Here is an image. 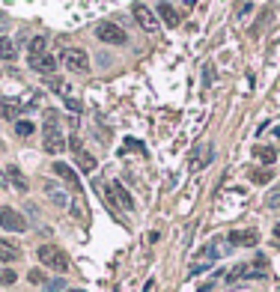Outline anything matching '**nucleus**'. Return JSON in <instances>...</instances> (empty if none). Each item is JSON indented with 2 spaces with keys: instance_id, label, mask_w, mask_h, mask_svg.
Masks as SVG:
<instances>
[{
  "instance_id": "nucleus-1",
  "label": "nucleus",
  "mask_w": 280,
  "mask_h": 292,
  "mask_svg": "<svg viewBox=\"0 0 280 292\" xmlns=\"http://www.w3.org/2000/svg\"><path fill=\"white\" fill-rule=\"evenodd\" d=\"M66 149V137H63L60 126H57V113L48 110L45 113V152L48 155H60Z\"/></svg>"
},
{
  "instance_id": "nucleus-2",
  "label": "nucleus",
  "mask_w": 280,
  "mask_h": 292,
  "mask_svg": "<svg viewBox=\"0 0 280 292\" xmlns=\"http://www.w3.org/2000/svg\"><path fill=\"white\" fill-rule=\"evenodd\" d=\"M39 262L45 265V268H51V271H69V254L63 251L60 245H42L39 248Z\"/></svg>"
},
{
  "instance_id": "nucleus-3",
  "label": "nucleus",
  "mask_w": 280,
  "mask_h": 292,
  "mask_svg": "<svg viewBox=\"0 0 280 292\" xmlns=\"http://www.w3.org/2000/svg\"><path fill=\"white\" fill-rule=\"evenodd\" d=\"M63 66L75 75H87L90 72V54L84 48H66L63 51Z\"/></svg>"
},
{
  "instance_id": "nucleus-4",
  "label": "nucleus",
  "mask_w": 280,
  "mask_h": 292,
  "mask_svg": "<svg viewBox=\"0 0 280 292\" xmlns=\"http://www.w3.org/2000/svg\"><path fill=\"white\" fill-rule=\"evenodd\" d=\"M95 39L104 42V45H125V42H128L125 30L117 27L114 21H98V24H95Z\"/></svg>"
},
{
  "instance_id": "nucleus-5",
  "label": "nucleus",
  "mask_w": 280,
  "mask_h": 292,
  "mask_svg": "<svg viewBox=\"0 0 280 292\" xmlns=\"http://www.w3.org/2000/svg\"><path fill=\"white\" fill-rule=\"evenodd\" d=\"M212 158H215V146H212V143H197L194 152H191V158H188V170H191V173H200L206 164H212Z\"/></svg>"
},
{
  "instance_id": "nucleus-6",
  "label": "nucleus",
  "mask_w": 280,
  "mask_h": 292,
  "mask_svg": "<svg viewBox=\"0 0 280 292\" xmlns=\"http://www.w3.org/2000/svg\"><path fill=\"white\" fill-rule=\"evenodd\" d=\"M0 227L9 229V232H24L27 229V221L15 212V209H9V206H0Z\"/></svg>"
},
{
  "instance_id": "nucleus-7",
  "label": "nucleus",
  "mask_w": 280,
  "mask_h": 292,
  "mask_svg": "<svg viewBox=\"0 0 280 292\" xmlns=\"http://www.w3.org/2000/svg\"><path fill=\"white\" fill-rule=\"evenodd\" d=\"M131 12H134V21H137V24H140L146 33H158V15L149 9V6L134 3V9H131Z\"/></svg>"
},
{
  "instance_id": "nucleus-8",
  "label": "nucleus",
  "mask_w": 280,
  "mask_h": 292,
  "mask_svg": "<svg viewBox=\"0 0 280 292\" xmlns=\"http://www.w3.org/2000/svg\"><path fill=\"white\" fill-rule=\"evenodd\" d=\"M245 277H265V262L256 260V262H250V265H239V268L230 271V280H233V283H236V280H245Z\"/></svg>"
},
{
  "instance_id": "nucleus-9",
  "label": "nucleus",
  "mask_w": 280,
  "mask_h": 292,
  "mask_svg": "<svg viewBox=\"0 0 280 292\" xmlns=\"http://www.w3.org/2000/svg\"><path fill=\"white\" fill-rule=\"evenodd\" d=\"M227 242L236 245V248H253V245H259V232L253 227L250 229H233V232L227 236Z\"/></svg>"
},
{
  "instance_id": "nucleus-10",
  "label": "nucleus",
  "mask_w": 280,
  "mask_h": 292,
  "mask_svg": "<svg viewBox=\"0 0 280 292\" xmlns=\"http://www.w3.org/2000/svg\"><path fill=\"white\" fill-rule=\"evenodd\" d=\"M107 200H110V203H117V206H120V209H125V212H131V209H134V200H131V194L125 191L120 182L107 185Z\"/></svg>"
},
{
  "instance_id": "nucleus-11",
  "label": "nucleus",
  "mask_w": 280,
  "mask_h": 292,
  "mask_svg": "<svg viewBox=\"0 0 280 292\" xmlns=\"http://www.w3.org/2000/svg\"><path fill=\"white\" fill-rule=\"evenodd\" d=\"M155 15H158V21H164L167 27H179V24H182V15L176 12L173 3H164V0H161L158 9H155Z\"/></svg>"
},
{
  "instance_id": "nucleus-12",
  "label": "nucleus",
  "mask_w": 280,
  "mask_h": 292,
  "mask_svg": "<svg viewBox=\"0 0 280 292\" xmlns=\"http://www.w3.org/2000/svg\"><path fill=\"white\" fill-rule=\"evenodd\" d=\"M18 260H21V248L15 242H9V239H0V262L12 265V262H18Z\"/></svg>"
},
{
  "instance_id": "nucleus-13",
  "label": "nucleus",
  "mask_w": 280,
  "mask_h": 292,
  "mask_svg": "<svg viewBox=\"0 0 280 292\" xmlns=\"http://www.w3.org/2000/svg\"><path fill=\"white\" fill-rule=\"evenodd\" d=\"M30 69H33V72H39V75H54L57 60L48 57V54H42V57H30Z\"/></svg>"
},
{
  "instance_id": "nucleus-14",
  "label": "nucleus",
  "mask_w": 280,
  "mask_h": 292,
  "mask_svg": "<svg viewBox=\"0 0 280 292\" xmlns=\"http://www.w3.org/2000/svg\"><path fill=\"white\" fill-rule=\"evenodd\" d=\"M54 173H57V176H63V179H66V182H69V185L75 188V191H81V182H78V173H75V170H72V167H69V164H66V161H57V164H54Z\"/></svg>"
},
{
  "instance_id": "nucleus-15",
  "label": "nucleus",
  "mask_w": 280,
  "mask_h": 292,
  "mask_svg": "<svg viewBox=\"0 0 280 292\" xmlns=\"http://www.w3.org/2000/svg\"><path fill=\"white\" fill-rule=\"evenodd\" d=\"M18 57V45L12 36H0V60H15Z\"/></svg>"
},
{
  "instance_id": "nucleus-16",
  "label": "nucleus",
  "mask_w": 280,
  "mask_h": 292,
  "mask_svg": "<svg viewBox=\"0 0 280 292\" xmlns=\"http://www.w3.org/2000/svg\"><path fill=\"white\" fill-rule=\"evenodd\" d=\"M21 104L18 101H9V98H0V116H6V120H18L21 116Z\"/></svg>"
},
{
  "instance_id": "nucleus-17",
  "label": "nucleus",
  "mask_w": 280,
  "mask_h": 292,
  "mask_svg": "<svg viewBox=\"0 0 280 292\" xmlns=\"http://www.w3.org/2000/svg\"><path fill=\"white\" fill-rule=\"evenodd\" d=\"M48 54V36H33L30 39V57H42Z\"/></svg>"
},
{
  "instance_id": "nucleus-18",
  "label": "nucleus",
  "mask_w": 280,
  "mask_h": 292,
  "mask_svg": "<svg viewBox=\"0 0 280 292\" xmlns=\"http://www.w3.org/2000/svg\"><path fill=\"white\" fill-rule=\"evenodd\" d=\"M6 176H9V179H12V185H15V188H18V191H27V179H24V176H21V170H18V167H15V164H12V167H6Z\"/></svg>"
},
{
  "instance_id": "nucleus-19",
  "label": "nucleus",
  "mask_w": 280,
  "mask_h": 292,
  "mask_svg": "<svg viewBox=\"0 0 280 292\" xmlns=\"http://www.w3.org/2000/svg\"><path fill=\"white\" fill-rule=\"evenodd\" d=\"M197 257H203V260H218V257H223V251H220L218 245L212 242V245H206V248H203V251H200Z\"/></svg>"
},
{
  "instance_id": "nucleus-20",
  "label": "nucleus",
  "mask_w": 280,
  "mask_h": 292,
  "mask_svg": "<svg viewBox=\"0 0 280 292\" xmlns=\"http://www.w3.org/2000/svg\"><path fill=\"white\" fill-rule=\"evenodd\" d=\"M78 164H81V170L93 173V170H95V164H98V161H95V158L90 155V152H78Z\"/></svg>"
},
{
  "instance_id": "nucleus-21",
  "label": "nucleus",
  "mask_w": 280,
  "mask_h": 292,
  "mask_svg": "<svg viewBox=\"0 0 280 292\" xmlns=\"http://www.w3.org/2000/svg\"><path fill=\"white\" fill-rule=\"evenodd\" d=\"M45 191H48V194H51V200H54V203H57V206H69V197L63 194V191H57V188H54V185H45Z\"/></svg>"
},
{
  "instance_id": "nucleus-22",
  "label": "nucleus",
  "mask_w": 280,
  "mask_h": 292,
  "mask_svg": "<svg viewBox=\"0 0 280 292\" xmlns=\"http://www.w3.org/2000/svg\"><path fill=\"white\" fill-rule=\"evenodd\" d=\"M256 155H259V161H262V164H274V158H277V152H274L271 146H262V149H256Z\"/></svg>"
},
{
  "instance_id": "nucleus-23",
  "label": "nucleus",
  "mask_w": 280,
  "mask_h": 292,
  "mask_svg": "<svg viewBox=\"0 0 280 292\" xmlns=\"http://www.w3.org/2000/svg\"><path fill=\"white\" fill-rule=\"evenodd\" d=\"M15 131H18V137H30L36 129H33L30 120H18V123H15Z\"/></svg>"
},
{
  "instance_id": "nucleus-24",
  "label": "nucleus",
  "mask_w": 280,
  "mask_h": 292,
  "mask_svg": "<svg viewBox=\"0 0 280 292\" xmlns=\"http://www.w3.org/2000/svg\"><path fill=\"white\" fill-rule=\"evenodd\" d=\"M66 289H69V283H66V280H60V277L45 283V292H66Z\"/></svg>"
},
{
  "instance_id": "nucleus-25",
  "label": "nucleus",
  "mask_w": 280,
  "mask_h": 292,
  "mask_svg": "<svg viewBox=\"0 0 280 292\" xmlns=\"http://www.w3.org/2000/svg\"><path fill=\"white\" fill-rule=\"evenodd\" d=\"M253 182H256V185H268V182H271V170H256V173H253Z\"/></svg>"
},
{
  "instance_id": "nucleus-26",
  "label": "nucleus",
  "mask_w": 280,
  "mask_h": 292,
  "mask_svg": "<svg viewBox=\"0 0 280 292\" xmlns=\"http://www.w3.org/2000/svg\"><path fill=\"white\" fill-rule=\"evenodd\" d=\"M0 283H6V286L15 283V271H12V268H3V271H0Z\"/></svg>"
},
{
  "instance_id": "nucleus-27",
  "label": "nucleus",
  "mask_w": 280,
  "mask_h": 292,
  "mask_svg": "<svg viewBox=\"0 0 280 292\" xmlns=\"http://www.w3.org/2000/svg\"><path fill=\"white\" fill-rule=\"evenodd\" d=\"M268 206H271V209H274V206H280V185L271 191V197H268Z\"/></svg>"
},
{
  "instance_id": "nucleus-28",
  "label": "nucleus",
  "mask_w": 280,
  "mask_h": 292,
  "mask_svg": "<svg viewBox=\"0 0 280 292\" xmlns=\"http://www.w3.org/2000/svg\"><path fill=\"white\" fill-rule=\"evenodd\" d=\"M203 78H206V84L212 87V81H215V69H212V66H206V72H203Z\"/></svg>"
},
{
  "instance_id": "nucleus-29",
  "label": "nucleus",
  "mask_w": 280,
  "mask_h": 292,
  "mask_svg": "<svg viewBox=\"0 0 280 292\" xmlns=\"http://www.w3.org/2000/svg\"><path fill=\"white\" fill-rule=\"evenodd\" d=\"M69 146H72V152H75V155H78V152H84V146H81V140H78V137H72V140H69Z\"/></svg>"
},
{
  "instance_id": "nucleus-30",
  "label": "nucleus",
  "mask_w": 280,
  "mask_h": 292,
  "mask_svg": "<svg viewBox=\"0 0 280 292\" xmlns=\"http://www.w3.org/2000/svg\"><path fill=\"white\" fill-rule=\"evenodd\" d=\"M27 277H30V283H42V271H30Z\"/></svg>"
},
{
  "instance_id": "nucleus-31",
  "label": "nucleus",
  "mask_w": 280,
  "mask_h": 292,
  "mask_svg": "<svg viewBox=\"0 0 280 292\" xmlns=\"http://www.w3.org/2000/svg\"><path fill=\"white\" fill-rule=\"evenodd\" d=\"M6 27H9V18H3V15H0V33L6 30Z\"/></svg>"
},
{
  "instance_id": "nucleus-32",
  "label": "nucleus",
  "mask_w": 280,
  "mask_h": 292,
  "mask_svg": "<svg viewBox=\"0 0 280 292\" xmlns=\"http://www.w3.org/2000/svg\"><path fill=\"white\" fill-rule=\"evenodd\" d=\"M274 239H280V224H274Z\"/></svg>"
}]
</instances>
